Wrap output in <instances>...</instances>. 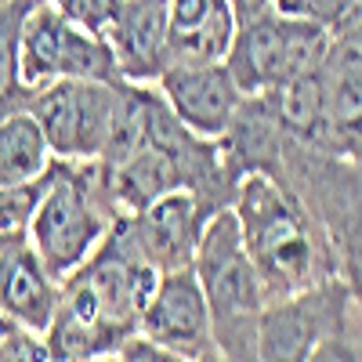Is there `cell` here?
<instances>
[{"label":"cell","mask_w":362,"mask_h":362,"mask_svg":"<svg viewBox=\"0 0 362 362\" xmlns=\"http://www.w3.org/2000/svg\"><path fill=\"white\" fill-rule=\"evenodd\" d=\"M37 0H0V116L25 109L33 90L22 83V22Z\"/></svg>","instance_id":"cell-15"},{"label":"cell","mask_w":362,"mask_h":362,"mask_svg":"<svg viewBox=\"0 0 362 362\" xmlns=\"http://www.w3.org/2000/svg\"><path fill=\"white\" fill-rule=\"evenodd\" d=\"M47 185H51V170L33 177V181L0 185V232H25L33 214H37L40 199H44V192H47Z\"/></svg>","instance_id":"cell-16"},{"label":"cell","mask_w":362,"mask_h":362,"mask_svg":"<svg viewBox=\"0 0 362 362\" xmlns=\"http://www.w3.org/2000/svg\"><path fill=\"white\" fill-rule=\"evenodd\" d=\"M138 329L163 344L174 358H221L210 329L206 293L192 264L160 272V283L141 308Z\"/></svg>","instance_id":"cell-7"},{"label":"cell","mask_w":362,"mask_h":362,"mask_svg":"<svg viewBox=\"0 0 362 362\" xmlns=\"http://www.w3.org/2000/svg\"><path fill=\"white\" fill-rule=\"evenodd\" d=\"M116 358H124V362H174V355L163 344H156L153 337H145L141 329H134V334H127L119 341Z\"/></svg>","instance_id":"cell-21"},{"label":"cell","mask_w":362,"mask_h":362,"mask_svg":"<svg viewBox=\"0 0 362 362\" xmlns=\"http://www.w3.org/2000/svg\"><path fill=\"white\" fill-rule=\"evenodd\" d=\"M54 4L66 11V18H73L87 33H98V37H109V29L124 11V0H54Z\"/></svg>","instance_id":"cell-18"},{"label":"cell","mask_w":362,"mask_h":362,"mask_svg":"<svg viewBox=\"0 0 362 362\" xmlns=\"http://www.w3.org/2000/svg\"><path fill=\"white\" fill-rule=\"evenodd\" d=\"M0 308H4L18 326H29L37 334H47V326L58 308V283L37 257L33 243L18 239L15 250L0 264Z\"/></svg>","instance_id":"cell-12"},{"label":"cell","mask_w":362,"mask_h":362,"mask_svg":"<svg viewBox=\"0 0 362 362\" xmlns=\"http://www.w3.org/2000/svg\"><path fill=\"white\" fill-rule=\"evenodd\" d=\"M214 0H167V40L185 37L210 15Z\"/></svg>","instance_id":"cell-20"},{"label":"cell","mask_w":362,"mask_h":362,"mask_svg":"<svg viewBox=\"0 0 362 362\" xmlns=\"http://www.w3.org/2000/svg\"><path fill=\"white\" fill-rule=\"evenodd\" d=\"M54 153L40 119L29 109H15L0 116V185H18L47 174Z\"/></svg>","instance_id":"cell-13"},{"label":"cell","mask_w":362,"mask_h":362,"mask_svg":"<svg viewBox=\"0 0 362 362\" xmlns=\"http://www.w3.org/2000/svg\"><path fill=\"white\" fill-rule=\"evenodd\" d=\"M228 4H232V11H235L239 22H247V18H257V15L272 11V0H228Z\"/></svg>","instance_id":"cell-22"},{"label":"cell","mask_w":362,"mask_h":362,"mask_svg":"<svg viewBox=\"0 0 362 362\" xmlns=\"http://www.w3.org/2000/svg\"><path fill=\"white\" fill-rule=\"evenodd\" d=\"M44 358H51V348H47V337L37 334V329L15 322L0 337V362H44Z\"/></svg>","instance_id":"cell-19"},{"label":"cell","mask_w":362,"mask_h":362,"mask_svg":"<svg viewBox=\"0 0 362 362\" xmlns=\"http://www.w3.org/2000/svg\"><path fill=\"white\" fill-rule=\"evenodd\" d=\"M337 37L322 66L326 119L319 141H329L344 156H362V18L344 29V40Z\"/></svg>","instance_id":"cell-10"},{"label":"cell","mask_w":362,"mask_h":362,"mask_svg":"<svg viewBox=\"0 0 362 362\" xmlns=\"http://www.w3.org/2000/svg\"><path fill=\"white\" fill-rule=\"evenodd\" d=\"M119 218V203L98 160H58L51 185L29 221V243L62 286L73 272L102 247L105 232Z\"/></svg>","instance_id":"cell-2"},{"label":"cell","mask_w":362,"mask_h":362,"mask_svg":"<svg viewBox=\"0 0 362 362\" xmlns=\"http://www.w3.org/2000/svg\"><path fill=\"white\" fill-rule=\"evenodd\" d=\"M272 8L283 15H308L334 29V37L362 18V0H272Z\"/></svg>","instance_id":"cell-17"},{"label":"cell","mask_w":362,"mask_h":362,"mask_svg":"<svg viewBox=\"0 0 362 362\" xmlns=\"http://www.w3.org/2000/svg\"><path fill=\"white\" fill-rule=\"evenodd\" d=\"M243 247L264 283L268 300L290 297L329 279V243L312 214L272 170H247L235 189Z\"/></svg>","instance_id":"cell-1"},{"label":"cell","mask_w":362,"mask_h":362,"mask_svg":"<svg viewBox=\"0 0 362 362\" xmlns=\"http://www.w3.org/2000/svg\"><path fill=\"white\" fill-rule=\"evenodd\" d=\"M124 80H54L37 87L29 112L40 119L58 160H102Z\"/></svg>","instance_id":"cell-6"},{"label":"cell","mask_w":362,"mask_h":362,"mask_svg":"<svg viewBox=\"0 0 362 362\" xmlns=\"http://www.w3.org/2000/svg\"><path fill=\"white\" fill-rule=\"evenodd\" d=\"M192 268L206 293L210 329H214L221 358H257L268 293L243 247V228H239V214L232 203L218 206L203 221Z\"/></svg>","instance_id":"cell-3"},{"label":"cell","mask_w":362,"mask_h":362,"mask_svg":"<svg viewBox=\"0 0 362 362\" xmlns=\"http://www.w3.org/2000/svg\"><path fill=\"white\" fill-rule=\"evenodd\" d=\"M268 102H272V112H276L283 134H290L297 141H319L322 119H326V80H322V69L283 80L276 90H268Z\"/></svg>","instance_id":"cell-14"},{"label":"cell","mask_w":362,"mask_h":362,"mask_svg":"<svg viewBox=\"0 0 362 362\" xmlns=\"http://www.w3.org/2000/svg\"><path fill=\"white\" fill-rule=\"evenodd\" d=\"M54 80H124L105 37L66 18L54 0H37L22 22V83L29 90Z\"/></svg>","instance_id":"cell-5"},{"label":"cell","mask_w":362,"mask_h":362,"mask_svg":"<svg viewBox=\"0 0 362 362\" xmlns=\"http://www.w3.org/2000/svg\"><path fill=\"white\" fill-rule=\"evenodd\" d=\"M214 210H206L192 189H174V192L153 199L148 206L134 210V214H127V221L134 228L141 254L160 272H170V268L192 264L203 221Z\"/></svg>","instance_id":"cell-9"},{"label":"cell","mask_w":362,"mask_h":362,"mask_svg":"<svg viewBox=\"0 0 362 362\" xmlns=\"http://www.w3.org/2000/svg\"><path fill=\"white\" fill-rule=\"evenodd\" d=\"M163 102L192 134L218 141L243 105L235 80L228 76L225 62H177L167 66L156 80Z\"/></svg>","instance_id":"cell-8"},{"label":"cell","mask_w":362,"mask_h":362,"mask_svg":"<svg viewBox=\"0 0 362 362\" xmlns=\"http://www.w3.org/2000/svg\"><path fill=\"white\" fill-rule=\"evenodd\" d=\"M119 76L131 83H156L170 66L167 54V0H124L116 25L109 29Z\"/></svg>","instance_id":"cell-11"},{"label":"cell","mask_w":362,"mask_h":362,"mask_svg":"<svg viewBox=\"0 0 362 362\" xmlns=\"http://www.w3.org/2000/svg\"><path fill=\"white\" fill-rule=\"evenodd\" d=\"M334 51V29L308 15L264 11L257 18L239 22L235 40L225 54V69L235 80L239 95L257 98L276 90L283 80L315 73Z\"/></svg>","instance_id":"cell-4"}]
</instances>
